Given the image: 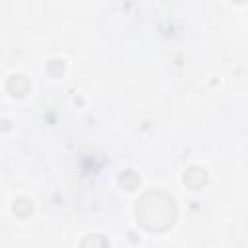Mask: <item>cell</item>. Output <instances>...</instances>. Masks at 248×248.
Here are the masks:
<instances>
[{
    "instance_id": "cell-1",
    "label": "cell",
    "mask_w": 248,
    "mask_h": 248,
    "mask_svg": "<svg viewBox=\"0 0 248 248\" xmlns=\"http://www.w3.org/2000/svg\"><path fill=\"white\" fill-rule=\"evenodd\" d=\"M138 221L149 232H165L176 221V205L174 200L165 192H147L138 200L136 205Z\"/></svg>"
},
{
    "instance_id": "cell-2",
    "label": "cell",
    "mask_w": 248,
    "mask_h": 248,
    "mask_svg": "<svg viewBox=\"0 0 248 248\" xmlns=\"http://www.w3.org/2000/svg\"><path fill=\"white\" fill-rule=\"evenodd\" d=\"M184 182H186V186H190V188H194V190L205 186V182H207V172H205V169H202V167H190V169L184 172Z\"/></svg>"
},
{
    "instance_id": "cell-3",
    "label": "cell",
    "mask_w": 248,
    "mask_h": 248,
    "mask_svg": "<svg viewBox=\"0 0 248 248\" xmlns=\"http://www.w3.org/2000/svg\"><path fill=\"white\" fill-rule=\"evenodd\" d=\"M29 89V81L25 79V76H12L10 81H8V91L16 97H21L25 95Z\"/></svg>"
},
{
    "instance_id": "cell-4",
    "label": "cell",
    "mask_w": 248,
    "mask_h": 248,
    "mask_svg": "<svg viewBox=\"0 0 248 248\" xmlns=\"http://www.w3.org/2000/svg\"><path fill=\"white\" fill-rule=\"evenodd\" d=\"M118 184H120L124 190L132 192V190H136V188L140 186V176H138L132 169H126V170L118 176Z\"/></svg>"
},
{
    "instance_id": "cell-5",
    "label": "cell",
    "mask_w": 248,
    "mask_h": 248,
    "mask_svg": "<svg viewBox=\"0 0 248 248\" xmlns=\"http://www.w3.org/2000/svg\"><path fill=\"white\" fill-rule=\"evenodd\" d=\"M14 213H16L17 217L25 219V217H29V215L33 213V203H31L29 200L21 198V200H17V202L14 203Z\"/></svg>"
},
{
    "instance_id": "cell-6",
    "label": "cell",
    "mask_w": 248,
    "mask_h": 248,
    "mask_svg": "<svg viewBox=\"0 0 248 248\" xmlns=\"http://www.w3.org/2000/svg\"><path fill=\"white\" fill-rule=\"evenodd\" d=\"M89 242H95V244H97V242H103V244H110V242H108L107 238H95V240H93V238H85V240H83L81 244L85 246V244H89Z\"/></svg>"
},
{
    "instance_id": "cell-7",
    "label": "cell",
    "mask_w": 248,
    "mask_h": 248,
    "mask_svg": "<svg viewBox=\"0 0 248 248\" xmlns=\"http://www.w3.org/2000/svg\"><path fill=\"white\" fill-rule=\"evenodd\" d=\"M234 2H238V4H242V2H246V0H234Z\"/></svg>"
}]
</instances>
